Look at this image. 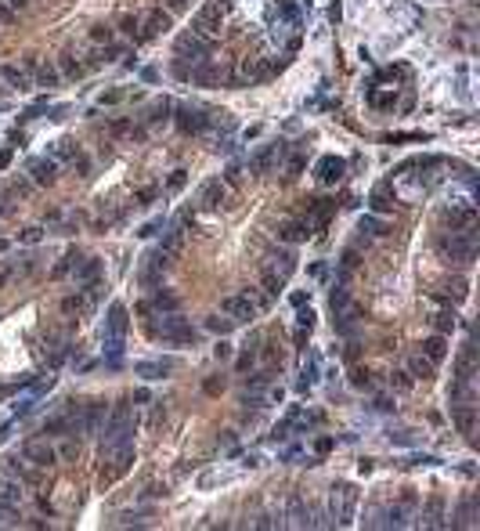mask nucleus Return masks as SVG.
<instances>
[{"label": "nucleus", "mask_w": 480, "mask_h": 531, "mask_svg": "<svg viewBox=\"0 0 480 531\" xmlns=\"http://www.w3.org/2000/svg\"><path fill=\"white\" fill-rule=\"evenodd\" d=\"M4 394H8V387H0V398H4Z\"/></svg>", "instance_id": "0e129e2a"}, {"label": "nucleus", "mask_w": 480, "mask_h": 531, "mask_svg": "<svg viewBox=\"0 0 480 531\" xmlns=\"http://www.w3.org/2000/svg\"><path fill=\"white\" fill-rule=\"evenodd\" d=\"M285 152H289V149H285V141L264 145V149H260L257 156H249V170H253V174H267L271 167H275V159H282Z\"/></svg>", "instance_id": "9d476101"}, {"label": "nucleus", "mask_w": 480, "mask_h": 531, "mask_svg": "<svg viewBox=\"0 0 480 531\" xmlns=\"http://www.w3.org/2000/svg\"><path fill=\"white\" fill-rule=\"evenodd\" d=\"M90 40H98V44L105 40V44H108V40H112V29H108V26H94V29H90Z\"/></svg>", "instance_id": "37998d69"}, {"label": "nucleus", "mask_w": 480, "mask_h": 531, "mask_svg": "<svg viewBox=\"0 0 480 531\" xmlns=\"http://www.w3.org/2000/svg\"><path fill=\"white\" fill-rule=\"evenodd\" d=\"M159 228H163V217H155V221H148V224H145V228H141L137 235H141V239H148V235H155Z\"/></svg>", "instance_id": "49530a36"}, {"label": "nucleus", "mask_w": 480, "mask_h": 531, "mask_svg": "<svg viewBox=\"0 0 480 531\" xmlns=\"http://www.w3.org/2000/svg\"><path fill=\"white\" fill-rule=\"evenodd\" d=\"M184 185V170H173V177H170V192H177Z\"/></svg>", "instance_id": "3c124183"}, {"label": "nucleus", "mask_w": 480, "mask_h": 531, "mask_svg": "<svg viewBox=\"0 0 480 531\" xmlns=\"http://www.w3.org/2000/svg\"><path fill=\"white\" fill-rule=\"evenodd\" d=\"M87 69L76 62V55H61V76H69V80H79Z\"/></svg>", "instance_id": "473e14b6"}, {"label": "nucleus", "mask_w": 480, "mask_h": 531, "mask_svg": "<svg viewBox=\"0 0 480 531\" xmlns=\"http://www.w3.org/2000/svg\"><path fill=\"white\" fill-rule=\"evenodd\" d=\"M444 354H448V344H444V336H441V333H437V336H430V340H423V358H430V362L437 365Z\"/></svg>", "instance_id": "cd10ccee"}, {"label": "nucleus", "mask_w": 480, "mask_h": 531, "mask_svg": "<svg viewBox=\"0 0 480 531\" xmlns=\"http://www.w3.org/2000/svg\"><path fill=\"white\" fill-rule=\"evenodd\" d=\"M264 286H267V297H275L278 289L285 286V279L278 275V271H271V268H264Z\"/></svg>", "instance_id": "e433bc0d"}, {"label": "nucleus", "mask_w": 480, "mask_h": 531, "mask_svg": "<svg viewBox=\"0 0 480 531\" xmlns=\"http://www.w3.org/2000/svg\"><path fill=\"white\" fill-rule=\"evenodd\" d=\"M329 15H332V22H340V0H332V11Z\"/></svg>", "instance_id": "bf43d9fd"}, {"label": "nucleus", "mask_w": 480, "mask_h": 531, "mask_svg": "<svg viewBox=\"0 0 480 531\" xmlns=\"http://www.w3.org/2000/svg\"><path fill=\"white\" fill-rule=\"evenodd\" d=\"M437 250H441L444 257H452V261L470 264L473 253H477V239H473L470 228H462V232H452V235H441V239H437Z\"/></svg>", "instance_id": "20e7f679"}, {"label": "nucleus", "mask_w": 480, "mask_h": 531, "mask_svg": "<svg viewBox=\"0 0 480 531\" xmlns=\"http://www.w3.org/2000/svg\"><path fill=\"white\" fill-rule=\"evenodd\" d=\"M148 308H152V311H159V315H170V311H177V308H181V300L173 297V293H166V289H159V293H155V297L145 304V308H141V311H148Z\"/></svg>", "instance_id": "393cba45"}, {"label": "nucleus", "mask_w": 480, "mask_h": 531, "mask_svg": "<svg viewBox=\"0 0 480 531\" xmlns=\"http://www.w3.org/2000/svg\"><path fill=\"white\" fill-rule=\"evenodd\" d=\"M434 329H437L441 336H444V333H452V329H455V311H452V308L441 311V315L434 318Z\"/></svg>", "instance_id": "f704fd0d"}, {"label": "nucleus", "mask_w": 480, "mask_h": 531, "mask_svg": "<svg viewBox=\"0 0 480 531\" xmlns=\"http://www.w3.org/2000/svg\"><path fill=\"white\" fill-rule=\"evenodd\" d=\"M444 221L452 224V232H459V228H473L477 210H473V206H459V210H448V214H444Z\"/></svg>", "instance_id": "bb28decb"}, {"label": "nucleus", "mask_w": 480, "mask_h": 531, "mask_svg": "<svg viewBox=\"0 0 480 531\" xmlns=\"http://www.w3.org/2000/svg\"><path fill=\"white\" fill-rule=\"evenodd\" d=\"M224 196H228L224 181H206V185L199 188V206H202V210H217V206L224 203Z\"/></svg>", "instance_id": "aec40b11"}, {"label": "nucleus", "mask_w": 480, "mask_h": 531, "mask_svg": "<svg viewBox=\"0 0 480 531\" xmlns=\"http://www.w3.org/2000/svg\"><path fill=\"white\" fill-rule=\"evenodd\" d=\"M155 196H159L155 188H145V192H137V206H148V203H152Z\"/></svg>", "instance_id": "de8ad7c7"}, {"label": "nucleus", "mask_w": 480, "mask_h": 531, "mask_svg": "<svg viewBox=\"0 0 480 531\" xmlns=\"http://www.w3.org/2000/svg\"><path fill=\"white\" fill-rule=\"evenodd\" d=\"M166 112H170V102L163 98V102H155V105H152V116H148V120L159 123V120H166Z\"/></svg>", "instance_id": "79ce46f5"}, {"label": "nucleus", "mask_w": 480, "mask_h": 531, "mask_svg": "<svg viewBox=\"0 0 480 531\" xmlns=\"http://www.w3.org/2000/svg\"><path fill=\"white\" fill-rule=\"evenodd\" d=\"M26 174L33 177V185H55V177H58V159H29Z\"/></svg>", "instance_id": "dca6fc26"}, {"label": "nucleus", "mask_w": 480, "mask_h": 531, "mask_svg": "<svg viewBox=\"0 0 480 531\" xmlns=\"http://www.w3.org/2000/svg\"><path fill=\"white\" fill-rule=\"evenodd\" d=\"M220 311L228 315L231 322H253V318H257V304H253L249 293L242 289L238 297H224V300H220Z\"/></svg>", "instance_id": "0eeeda50"}, {"label": "nucleus", "mask_w": 480, "mask_h": 531, "mask_svg": "<svg viewBox=\"0 0 480 531\" xmlns=\"http://www.w3.org/2000/svg\"><path fill=\"white\" fill-rule=\"evenodd\" d=\"M134 373L141 380H163L166 373H173V358H166V362H137Z\"/></svg>", "instance_id": "5701e85b"}, {"label": "nucleus", "mask_w": 480, "mask_h": 531, "mask_svg": "<svg viewBox=\"0 0 480 531\" xmlns=\"http://www.w3.org/2000/svg\"><path fill=\"white\" fill-rule=\"evenodd\" d=\"M4 474L8 477H15L19 485L26 488V485H40V466H33L22 452H15V456H8L4 459Z\"/></svg>", "instance_id": "423d86ee"}, {"label": "nucleus", "mask_w": 480, "mask_h": 531, "mask_svg": "<svg viewBox=\"0 0 480 531\" xmlns=\"http://www.w3.org/2000/svg\"><path fill=\"white\" fill-rule=\"evenodd\" d=\"M369 203H372V214H390L394 210V199L387 196V188H376Z\"/></svg>", "instance_id": "7c9ffc66"}, {"label": "nucleus", "mask_w": 480, "mask_h": 531, "mask_svg": "<svg viewBox=\"0 0 480 531\" xmlns=\"http://www.w3.org/2000/svg\"><path fill=\"white\" fill-rule=\"evenodd\" d=\"M61 311H66V315H73V311H87V300H84V297H66V300H61Z\"/></svg>", "instance_id": "58836bf2"}, {"label": "nucleus", "mask_w": 480, "mask_h": 531, "mask_svg": "<svg viewBox=\"0 0 480 531\" xmlns=\"http://www.w3.org/2000/svg\"><path fill=\"white\" fill-rule=\"evenodd\" d=\"M220 29V4H206L199 15H195V29L191 33H199V37H213Z\"/></svg>", "instance_id": "f3484780"}, {"label": "nucleus", "mask_w": 480, "mask_h": 531, "mask_svg": "<svg viewBox=\"0 0 480 531\" xmlns=\"http://www.w3.org/2000/svg\"><path fill=\"white\" fill-rule=\"evenodd\" d=\"M452 420H455V427L466 434V438H473V427H477V405H473V401H452Z\"/></svg>", "instance_id": "4468645a"}, {"label": "nucleus", "mask_w": 480, "mask_h": 531, "mask_svg": "<svg viewBox=\"0 0 480 531\" xmlns=\"http://www.w3.org/2000/svg\"><path fill=\"white\" fill-rule=\"evenodd\" d=\"M278 239L282 243H303V239H311V221H282Z\"/></svg>", "instance_id": "412c9836"}, {"label": "nucleus", "mask_w": 480, "mask_h": 531, "mask_svg": "<svg viewBox=\"0 0 480 531\" xmlns=\"http://www.w3.org/2000/svg\"><path fill=\"white\" fill-rule=\"evenodd\" d=\"M105 420H108V409H105V401H90V405H87V412L79 416V430H84V434H102Z\"/></svg>", "instance_id": "ddd939ff"}, {"label": "nucleus", "mask_w": 480, "mask_h": 531, "mask_svg": "<svg viewBox=\"0 0 480 531\" xmlns=\"http://www.w3.org/2000/svg\"><path fill=\"white\" fill-rule=\"evenodd\" d=\"M213 55V37H199V33H188L177 40V58L181 62H191V69L202 66L206 58Z\"/></svg>", "instance_id": "39448f33"}, {"label": "nucleus", "mask_w": 480, "mask_h": 531, "mask_svg": "<svg viewBox=\"0 0 480 531\" xmlns=\"http://www.w3.org/2000/svg\"><path fill=\"white\" fill-rule=\"evenodd\" d=\"M408 373H412L415 380H430V376H434V362H430V358H423V354H412V362H408Z\"/></svg>", "instance_id": "c756f323"}, {"label": "nucleus", "mask_w": 480, "mask_h": 531, "mask_svg": "<svg viewBox=\"0 0 480 531\" xmlns=\"http://www.w3.org/2000/svg\"><path fill=\"white\" fill-rule=\"evenodd\" d=\"M29 69H33V76H37V87H58V80H61V73L55 69V66H47V62H37V58H29Z\"/></svg>", "instance_id": "4be33fe9"}, {"label": "nucleus", "mask_w": 480, "mask_h": 531, "mask_svg": "<svg viewBox=\"0 0 480 531\" xmlns=\"http://www.w3.org/2000/svg\"><path fill=\"white\" fill-rule=\"evenodd\" d=\"M19 15H15V8H0V22H15Z\"/></svg>", "instance_id": "5fc2aeb1"}, {"label": "nucleus", "mask_w": 480, "mask_h": 531, "mask_svg": "<svg viewBox=\"0 0 480 531\" xmlns=\"http://www.w3.org/2000/svg\"><path fill=\"white\" fill-rule=\"evenodd\" d=\"M390 441L394 445H415V438H412V434H405V430L401 434H390Z\"/></svg>", "instance_id": "8fccbe9b"}, {"label": "nucleus", "mask_w": 480, "mask_h": 531, "mask_svg": "<svg viewBox=\"0 0 480 531\" xmlns=\"http://www.w3.org/2000/svg\"><path fill=\"white\" fill-rule=\"evenodd\" d=\"M73 264H76V253H69V257H66V261H61V264H58V268H55V275H58V279H61V275H66V271H69V268H73Z\"/></svg>", "instance_id": "09e8293b"}, {"label": "nucleus", "mask_w": 480, "mask_h": 531, "mask_svg": "<svg viewBox=\"0 0 480 531\" xmlns=\"http://www.w3.org/2000/svg\"><path fill=\"white\" fill-rule=\"evenodd\" d=\"M285 517H289L293 528H318L314 510H311V503H303V495H289V503H285Z\"/></svg>", "instance_id": "1a4fd4ad"}, {"label": "nucleus", "mask_w": 480, "mask_h": 531, "mask_svg": "<svg viewBox=\"0 0 480 531\" xmlns=\"http://www.w3.org/2000/svg\"><path fill=\"white\" fill-rule=\"evenodd\" d=\"M343 170H347V163L340 156H322V159H318V167H314V174H318V181H322V185H336L343 177Z\"/></svg>", "instance_id": "2eb2a0df"}, {"label": "nucleus", "mask_w": 480, "mask_h": 531, "mask_svg": "<svg viewBox=\"0 0 480 531\" xmlns=\"http://www.w3.org/2000/svg\"><path fill=\"white\" fill-rule=\"evenodd\" d=\"M0 84H4L8 91H29L33 80H29V73L19 69V66H0Z\"/></svg>", "instance_id": "6ab92c4d"}, {"label": "nucleus", "mask_w": 480, "mask_h": 531, "mask_svg": "<svg viewBox=\"0 0 480 531\" xmlns=\"http://www.w3.org/2000/svg\"><path fill=\"white\" fill-rule=\"evenodd\" d=\"M238 177H242V174H238V163H231L228 167V185H238Z\"/></svg>", "instance_id": "6e6d98bb"}, {"label": "nucleus", "mask_w": 480, "mask_h": 531, "mask_svg": "<svg viewBox=\"0 0 480 531\" xmlns=\"http://www.w3.org/2000/svg\"><path fill=\"white\" fill-rule=\"evenodd\" d=\"M4 282H8V275H0V286H4Z\"/></svg>", "instance_id": "e2e57ef3"}, {"label": "nucleus", "mask_w": 480, "mask_h": 531, "mask_svg": "<svg viewBox=\"0 0 480 531\" xmlns=\"http://www.w3.org/2000/svg\"><path fill=\"white\" fill-rule=\"evenodd\" d=\"M134 430H137V416L131 412V405L126 401H119L116 409L108 412V420H105V427H102V463L108 459V456H116L123 445H134Z\"/></svg>", "instance_id": "f257e3e1"}, {"label": "nucleus", "mask_w": 480, "mask_h": 531, "mask_svg": "<svg viewBox=\"0 0 480 531\" xmlns=\"http://www.w3.org/2000/svg\"><path fill=\"white\" fill-rule=\"evenodd\" d=\"M296 322H300V329H307V333H311V329H314V311H311V308H307V311H300Z\"/></svg>", "instance_id": "a18cd8bd"}, {"label": "nucleus", "mask_w": 480, "mask_h": 531, "mask_svg": "<svg viewBox=\"0 0 480 531\" xmlns=\"http://www.w3.org/2000/svg\"><path fill=\"white\" fill-rule=\"evenodd\" d=\"M329 308L340 315V311H347V289L340 286V289H332V297H329Z\"/></svg>", "instance_id": "4c0bfd02"}, {"label": "nucleus", "mask_w": 480, "mask_h": 531, "mask_svg": "<svg viewBox=\"0 0 480 531\" xmlns=\"http://www.w3.org/2000/svg\"><path fill=\"white\" fill-rule=\"evenodd\" d=\"M177 127L184 134H202L206 127H210V116H206L202 109H191V105H181L177 109Z\"/></svg>", "instance_id": "9b49d317"}, {"label": "nucleus", "mask_w": 480, "mask_h": 531, "mask_svg": "<svg viewBox=\"0 0 480 531\" xmlns=\"http://www.w3.org/2000/svg\"><path fill=\"white\" fill-rule=\"evenodd\" d=\"M148 336L166 340V344H191L195 340V329H191L188 318H181L177 311H170V315H159V322H148Z\"/></svg>", "instance_id": "f03ea898"}, {"label": "nucleus", "mask_w": 480, "mask_h": 531, "mask_svg": "<svg viewBox=\"0 0 480 531\" xmlns=\"http://www.w3.org/2000/svg\"><path fill=\"white\" fill-rule=\"evenodd\" d=\"M423 528H444V499L434 495L423 510Z\"/></svg>", "instance_id": "a878e982"}, {"label": "nucleus", "mask_w": 480, "mask_h": 531, "mask_svg": "<svg viewBox=\"0 0 480 531\" xmlns=\"http://www.w3.org/2000/svg\"><path fill=\"white\" fill-rule=\"evenodd\" d=\"M213 354H217V362H224V358H231V347H228V344H217Z\"/></svg>", "instance_id": "603ef678"}, {"label": "nucleus", "mask_w": 480, "mask_h": 531, "mask_svg": "<svg viewBox=\"0 0 480 531\" xmlns=\"http://www.w3.org/2000/svg\"><path fill=\"white\" fill-rule=\"evenodd\" d=\"M224 391V380H206V394H217Z\"/></svg>", "instance_id": "864d4df0"}, {"label": "nucleus", "mask_w": 480, "mask_h": 531, "mask_svg": "<svg viewBox=\"0 0 480 531\" xmlns=\"http://www.w3.org/2000/svg\"><path fill=\"white\" fill-rule=\"evenodd\" d=\"M0 503L4 506H19L22 503V485L8 474H0Z\"/></svg>", "instance_id": "b1692460"}, {"label": "nucleus", "mask_w": 480, "mask_h": 531, "mask_svg": "<svg viewBox=\"0 0 480 531\" xmlns=\"http://www.w3.org/2000/svg\"><path fill=\"white\" fill-rule=\"evenodd\" d=\"M477 510H480V503H477V495H466V499H462V503H459V524L462 528H470V524H477Z\"/></svg>", "instance_id": "c85d7f7f"}, {"label": "nucleus", "mask_w": 480, "mask_h": 531, "mask_svg": "<svg viewBox=\"0 0 480 531\" xmlns=\"http://www.w3.org/2000/svg\"><path fill=\"white\" fill-rule=\"evenodd\" d=\"M354 506H358V488L354 485H336L329 492V517L325 524L329 528H347L354 521Z\"/></svg>", "instance_id": "7ed1b4c3"}, {"label": "nucleus", "mask_w": 480, "mask_h": 531, "mask_svg": "<svg viewBox=\"0 0 480 531\" xmlns=\"http://www.w3.org/2000/svg\"><path fill=\"white\" fill-rule=\"evenodd\" d=\"M307 297H311V293H293V308H303V304H307Z\"/></svg>", "instance_id": "4d7b16f0"}, {"label": "nucleus", "mask_w": 480, "mask_h": 531, "mask_svg": "<svg viewBox=\"0 0 480 531\" xmlns=\"http://www.w3.org/2000/svg\"><path fill=\"white\" fill-rule=\"evenodd\" d=\"M332 445H336L332 438H322V441H318V452H329V448H332Z\"/></svg>", "instance_id": "13d9d810"}, {"label": "nucleus", "mask_w": 480, "mask_h": 531, "mask_svg": "<svg viewBox=\"0 0 480 531\" xmlns=\"http://www.w3.org/2000/svg\"><path fill=\"white\" fill-rule=\"evenodd\" d=\"M4 250H8V243H4V239H0V253H4Z\"/></svg>", "instance_id": "680f3d73"}, {"label": "nucleus", "mask_w": 480, "mask_h": 531, "mask_svg": "<svg viewBox=\"0 0 480 531\" xmlns=\"http://www.w3.org/2000/svg\"><path fill=\"white\" fill-rule=\"evenodd\" d=\"M369 102H372L376 109H390V105H394V94H379V91H372V94H369Z\"/></svg>", "instance_id": "a19ab883"}, {"label": "nucleus", "mask_w": 480, "mask_h": 531, "mask_svg": "<svg viewBox=\"0 0 480 531\" xmlns=\"http://www.w3.org/2000/svg\"><path fill=\"white\" fill-rule=\"evenodd\" d=\"M361 232H369V235H387L390 228H387V221H379L376 214H365V217H361Z\"/></svg>", "instance_id": "2f4dec72"}, {"label": "nucleus", "mask_w": 480, "mask_h": 531, "mask_svg": "<svg viewBox=\"0 0 480 531\" xmlns=\"http://www.w3.org/2000/svg\"><path fill=\"white\" fill-rule=\"evenodd\" d=\"M11 8H26V0H11Z\"/></svg>", "instance_id": "052dcab7"}, {"label": "nucleus", "mask_w": 480, "mask_h": 531, "mask_svg": "<svg viewBox=\"0 0 480 531\" xmlns=\"http://www.w3.org/2000/svg\"><path fill=\"white\" fill-rule=\"evenodd\" d=\"M206 329H213V333H220V336H228V333L235 329V322H231L228 315H224V318H220V315H213L210 322H206Z\"/></svg>", "instance_id": "c9c22d12"}, {"label": "nucleus", "mask_w": 480, "mask_h": 531, "mask_svg": "<svg viewBox=\"0 0 480 531\" xmlns=\"http://www.w3.org/2000/svg\"><path fill=\"white\" fill-rule=\"evenodd\" d=\"M264 268H271V271H278L282 279H289L293 271H296V253L293 250H267V261H264Z\"/></svg>", "instance_id": "f8f14e48"}, {"label": "nucleus", "mask_w": 480, "mask_h": 531, "mask_svg": "<svg viewBox=\"0 0 480 531\" xmlns=\"http://www.w3.org/2000/svg\"><path fill=\"white\" fill-rule=\"evenodd\" d=\"M22 456L33 463V466H40V470H47V466L58 463V452H55L51 445H47V438H29V441L22 445Z\"/></svg>", "instance_id": "6e6552de"}, {"label": "nucleus", "mask_w": 480, "mask_h": 531, "mask_svg": "<svg viewBox=\"0 0 480 531\" xmlns=\"http://www.w3.org/2000/svg\"><path fill=\"white\" fill-rule=\"evenodd\" d=\"M119 29H123V33H137V29H141V19H137V15H123V19H119Z\"/></svg>", "instance_id": "ea45409f"}, {"label": "nucleus", "mask_w": 480, "mask_h": 531, "mask_svg": "<svg viewBox=\"0 0 480 531\" xmlns=\"http://www.w3.org/2000/svg\"><path fill=\"white\" fill-rule=\"evenodd\" d=\"M98 271H102V261H87L84 268H76V282H87V286H90Z\"/></svg>", "instance_id": "72a5a7b5"}, {"label": "nucleus", "mask_w": 480, "mask_h": 531, "mask_svg": "<svg viewBox=\"0 0 480 531\" xmlns=\"http://www.w3.org/2000/svg\"><path fill=\"white\" fill-rule=\"evenodd\" d=\"M19 239H22L26 246H33V243H40V239H44V232H40V228H26V232H22Z\"/></svg>", "instance_id": "c03bdc74"}, {"label": "nucleus", "mask_w": 480, "mask_h": 531, "mask_svg": "<svg viewBox=\"0 0 480 531\" xmlns=\"http://www.w3.org/2000/svg\"><path fill=\"white\" fill-rule=\"evenodd\" d=\"M141 26H145V29H141L137 37H141V40H152L155 33H163V29H170V26H173V19H170L166 11H159V8H155V11H148V19H141Z\"/></svg>", "instance_id": "a211bd4d"}]
</instances>
